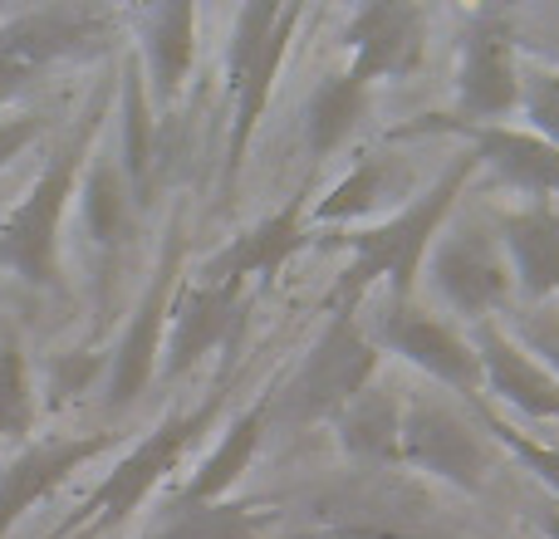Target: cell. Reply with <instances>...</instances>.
Segmentation results:
<instances>
[{"label":"cell","mask_w":559,"mask_h":539,"mask_svg":"<svg viewBox=\"0 0 559 539\" xmlns=\"http://www.w3.org/2000/svg\"><path fill=\"white\" fill-rule=\"evenodd\" d=\"M108 104H114V84H104L88 108L64 128L59 147L49 153L45 172L29 182V192L0 221V275H15L20 285L59 295L64 289V270H59V226H64L69 202L79 196V177H84L94 143L104 133Z\"/></svg>","instance_id":"6da1fadb"},{"label":"cell","mask_w":559,"mask_h":539,"mask_svg":"<svg viewBox=\"0 0 559 539\" xmlns=\"http://www.w3.org/2000/svg\"><path fill=\"white\" fill-rule=\"evenodd\" d=\"M472 172H476V153H462L452 163V172L437 177L432 192L417 196L407 212H397L393 221H383V226H368L364 236H348L354 261L344 265V275H338V285H334V309L354 314V304L368 295V285L383 275L393 279V299L403 304L413 279H417V265H423V255H427V245H432V236L442 231L447 212L456 206V196H462V187Z\"/></svg>","instance_id":"7a4b0ae2"},{"label":"cell","mask_w":559,"mask_h":539,"mask_svg":"<svg viewBox=\"0 0 559 539\" xmlns=\"http://www.w3.org/2000/svg\"><path fill=\"white\" fill-rule=\"evenodd\" d=\"M216 412H222V393H212L202 407H192V412L167 417L157 432H147L138 446H128V452L118 456L114 471L84 495V505H79V511L69 515L49 539H74V535L104 539V535H114L118 525H123L128 515H133L138 505L167 481V471L187 456V446L216 422Z\"/></svg>","instance_id":"3957f363"},{"label":"cell","mask_w":559,"mask_h":539,"mask_svg":"<svg viewBox=\"0 0 559 539\" xmlns=\"http://www.w3.org/2000/svg\"><path fill=\"white\" fill-rule=\"evenodd\" d=\"M299 25V5H275V0H255V5L236 10L231 49H226V84H231V137H226V187H236L251 153L255 123H261L271 88L280 79V64L289 55V39Z\"/></svg>","instance_id":"277c9868"},{"label":"cell","mask_w":559,"mask_h":539,"mask_svg":"<svg viewBox=\"0 0 559 539\" xmlns=\"http://www.w3.org/2000/svg\"><path fill=\"white\" fill-rule=\"evenodd\" d=\"M123 15L108 5H35L0 20V64L39 79L49 64H84L108 55Z\"/></svg>","instance_id":"5b68a950"},{"label":"cell","mask_w":559,"mask_h":539,"mask_svg":"<svg viewBox=\"0 0 559 539\" xmlns=\"http://www.w3.org/2000/svg\"><path fill=\"white\" fill-rule=\"evenodd\" d=\"M177 279H182V236H167V251L153 270V285L143 289L133 319H128L118 348L108 354L104 368V403L108 412H128L138 397L147 393V383L163 368V344H167V319H173V299H177Z\"/></svg>","instance_id":"8992f818"},{"label":"cell","mask_w":559,"mask_h":539,"mask_svg":"<svg viewBox=\"0 0 559 539\" xmlns=\"http://www.w3.org/2000/svg\"><path fill=\"white\" fill-rule=\"evenodd\" d=\"M378 373V348L373 338L358 328L354 314L334 309L329 328L319 334V344L309 348L305 368L289 383V417L295 422H319V417H338L364 387H373Z\"/></svg>","instance_id":"52a82bcc"},{"label":"cell","mask_w":559,"mask_h":539,"mask_svg":"<svg viewBox=\"0 0 559 539\" xmlns=\"http://www.w3.org/2000/svg\"><path fill=\"white\" fill-rule=\"evenodd\" d=\"M397 462L417 466L427 476H442L447 486H462V491H481L486 481V442L456 407H447L432 393H417L403 403V452H397Z\"/></svg>","instance_id":"ba28073f"},{"label":"cell","mask_w":559,"mask_h":539,"mask_svg":"<svg viewBox=\"0 0 559 539\" xmlns=\"http://www.w3.org/2000/svg\"><path fill=\"white\" fill-rule=\"evenodd\" d=\"M123 442L118 432H74V436H45L29 442L0 466V539L15 535V525L35 511L39 501L59 491L74 471H84L88 462H98L104 452Z\"/></svg>","instance_id":"9c48e42d"},{"label":"cell","mask_w":559,"mask_h":539,"mask_svg":"<svg viewBox=\"0 0 559 539\" xmlns=\"http://www.w3.org/2000/svg\"><path fill=\"white\" fill-rule=\"evenodd\" d=\"M348 45V74L358 84H373V79H403L423 64L427 49V10L407 5V0H378V5L354 10L344 29Z\"/></svg>","instance_id":"30bf717a"},{"label":"cell","mask_w":559,"mask_h":539,"mask_svg":"<svg viewBox=\"0 0 559 539\" xmlns=\"http://www.w3.org/2000/svg\"><path fill=\"white\" fill-rule=\"evenodd\" d=\"M432 285L456 314H491L511 299V261L476 226H456L432 251Z\"/></svg>","instance_id":"8fae6325"},{"label":"cell","mask_w":559,"mask_h":539,"mask_svg":"<svg viewBox=\"0 0 559 539\" xmlns=\"http://www.w3.org/2000/svg\"><path fill=\"white\" fill-rule=\"evenodd\" d=\"M246 285H197L187 279L173 299V319H167V344H163V378H182L197 368L212 348L231 344L241 328Z\"/></svg>","instance_id":"7c38bea8"},{"label":"cell","mask_w":559,"mask_h":539,"mask_svg":"<svg viewBox=\"0 0 559 539\" xmlns=\"http://www.w3.org/2000/svg\"><path fill=\"white\" fill-rule=\"evenodd\" d=\"M456 108L466 123H476V118L496 123L511 108H521V69L511 55V35L496 15H481L466 29L462 69H456Z\"/></svg>","instance_id":"4fadbf2b"},{"label":"cell","mask_w":559,"mask_h":539,"mask_svg":"<svg viewBox=\"0 0 559 539\" xmlns=\"http://www.w3.org/2000/svg\"><path fill=\"white\" fill-rule=\"evenodd\" d=\"M378 338H383L388 348H393L397 358H407L413 368H423L427 378H437V383L456 387V393H481L486 378H481V358H476V348L466 344L462 334H452L447 324H437V319L417 314V309H403L393 304L383 314V324H378Z\"/></svg>","instance_id":"5bb4252c"},{"label":"cell","mask_w":559,"mask_h":539,"mask_svg":"<svg viewBox=\"0 0 559 539\" xmlns=\"http://www.w3.org/2000/svg\"><path fill=\"white\" fill-rule=\"evenodd\" d=\"M197 59V5L167 0V5L138 10V69H143L147 98L157 113L177 104Z\"/></svg>","instance_id":"9a60e30c"},{"label":"cell","mask_w":559,"mask_h":539,"mask_svg":"<svg viewBox=\"0 0 559 539\" xmlns=\"http://www.w3.org/2000/svg\"><path fill=\"white\" fill-rule=\"evenodd\" d=\"M305 245V202L280 206L275 216L255 221L251 231H241L226 251H216L212 261L197 270V285H251V279H275L285 270L289 255Z\"/></svg>","instance_id":"2e32d148"},{"label":"cell","mask_w":559,"mask_h":539,"mask_svg":"<svg viewBox=\"0 0 559 539\" xmlns=\"http://www.w3.org/2000/svg\"><path fill=\"white\" fill-rule=\"evenodd\" d=\"M472 348H476V358H481V378L496 397H506L511 407H521V412H531V417H550V422H559V378L540 363V358L521 354L496 324L476 328Z\"/></svg>","instance_id":"e0dca14e"},{"label":"cell","mask_w":559,"mask_h":539,"mask_svg":"<svg viewBox=\"0 0 559 539\" xmlns=\"http://www.w3.org/2000/svg\"><path fill=\"white\" fill-rule=\"evenodd\" d=\"M74 202H79V226H84L88 245L104 261H114L123 251V241L133 236V187H128L118 153H98L94 147L84 177H79Z\"/></svg>","instance_id":"ac0fdd59"},{"label":"cell","mask_w":559,"mask_h":539,"mask_svg":"<svg viewBox=\"0 0 559 539\" xmlns=\"http://www.w3.org/2000/svg\"><path fill=\"white\" fill-rule=\"evenodd\" d=\"M476 143V163L496 167L511 187L535 196H559V147L506 123H452Z\"/></svg>","instance_id":"d6986e66"},{"label":"cell","mask_w":559,"mask_h":539,"mask_svg":"<svg viewBox=\"0 0 559 539\" xmlns=\"http://www.w3.org/2000/svg\"><path fill=\"white\" fill-rule=\"evenodd\" d=\"M501 251H506V261H511L515 279H521V289L531 299L559 295V216L545 202L506 216Z\"/></svg>","instance_id":"ffe728a7"},{"label":"cell","mask_w":559,"mask_h":539,"mask_svg":"<svg viewBox=\"0 0 559 539\" xmlns=\"http://www.w3.org/2000/svg\"><path fill=\"white\" fill-rule=\"evenodd\" d=\"M265 407H271V403H255L251 412H241L231 427H226L222 442H216V452L206 456V462L192 471V481L177 491L173 511H192V505H216V501H226V491H231V486L241 481L246 471H251V456L261 452Z\"/></svg>","instance_id":"44dd1931"},{"label":"cell","mask_w":559,"mask_h":539,"mask_svg":"<svg viewBox=\"0 0 559 539\" xmlns=\"http://www.w3.org/2000/svg\"><path fill=\"white\" fill-rule=\"evenodd\" d=\"M403 403L393 387H364L344 412L334 417L338 422V442H344L348 456L358 462H397L403 452Z\"/></svg>","instance_id":"7402d4cb"},{"label":"cell","mask_w":559,"mask_h":539,"mask_svg":"<svg viewBox=\"0 0 559 539\" xmlns=\"http://www.w3.org/2000/svg\"><path fill=\"white\" fill-rule=\"evenodd\" d=\"M368 108V88L358 84L354 74H329L319 79V88L309 94L305 104V143L314 157H329L334 147H344V137L358 128V118H364Z\"/></svg>","instance_id":"603a6c76"},{"label":"cell","mask_w":559,"mask_h":539,"mask_svg":"<svg viewBox=\"0 0 559 539\" xmlns=\"http://www.w3.org/2000/svg\"><path fill=\"white\" fill-rule=\"evenodd\" d=\"M118 104H123V147H118V163H123V177H128V187H133V196H143L147 182H153L157 128H153V98H147L138 55L123 59V88H118Z\"/></svg>","instance_id":"cb8c5ba5"},{"label":"cell","mask_w":559,"mask_h":539,"mask_svg":"<svg viewBox=\"0 0 559 539\" xmlns=\"http://www.w3.org/2000/svg\"><path fill=\"white\" fill-rule=\"evenodd\" d=\"M39 387L20 338H0V442H29L39 422Z\"/></svg>","instance_id":"d4e9b609"},{"label":"cell","mask_w":559,"mask_h":539,"mask_svg":"<svg viewBox=\"0 0 559 539\" xmlns=\"http://www.w3.org/2000/svg\"><path fill=\"white\" fill-rule=\"evenodd\" d=\"M147 539H265L261 520H255L251 505H192V511H167L163 530Z\"/></svg>","instance_id":"484cf974"},{"label":"cell","mask_w":559,"mask_h":539,"mask_svg":"<svg viewBox=\"0 0 559 539\" xmlns=\"http://www.w3.org/2000/svg\"><path fill=\"white\" fill-rule=\"evenodd\" d=\"M383 196V167L378 163H358L324 202L314 206V221H354V216H368V206Z\"/></svg>","instance_id":"4316f807"},{"label":"cell","mask_w":559,"mask_h":539,"mask_svg":"<svg viewBox=\"0 0 559 539\" xmlns=\"http://www.w3.org/2000/svg\"><path fill=\"white\" fill-rule=\"evenodd\" d=\"M521 108H525V118H531L535 137L559 147V74L531 69V74L521 79Z\"/></svg>","instance_id":"83f0119b"},{"label":"cell","mask_w":559,"mask_h":539,"mask_svg":"<svg viewBox=\"0 0 559 539\" xmlns=\"http://www.w3.org/2000/svg\"><path fill=\"white\" fill-rule=\"evenodd\" d=\"M104 358L98 354H59L55 363H49V378H45V407H64L74 393H84L88 383H94V373H104Z\"/></svg>","instance_id":"f1b7e54d"},{"label":"cell","mask_w":559,"mask_h":539,"mask_svg":"<svg viewBox=\"0 0 559 539\" xmlns=\"http://www.w3.org/2000/svg\"><path fill=\"white\" fill-rule=\"evenodd\" d=\"M55 128V118L39 113V108H29V113H5L0 118V172H5L15 157H25L29 147L39 143V137Z\"/></svg>","instance_id":"f546056e"},{"label":"cell","mask_w":559,"mask_h":539,"mask_svg":"<svg viewBox=\"0 0 559 539\" xmlns=\"http://www.w3.org/2000/svg\"><path fill=\"white\" fill-rule=\"evenodd\" d=\"M496 436H501L506 446H511L515 456H521L525 466H531L535 476H540L545 486L559 495V446H540V442H531V436H521V432H511V427H491Z\"/></svg>","instance_id":"4dcf8cb0"},{"label":"cell","mask_w":559,"mask_h":539,"mask_svg":"<svg viewBox=\"0 0 559 539\" xmlns=\"http://www.w3.org/2000/svg\"><path fill=\"white\" fill-rule=\"evenodd\" d=\"M525 338H531V348L540 354V363L550 368V373L559 378V319L550 314H540V319H531V328H525Z\"/></svg>","instance_id":"1f68e13d"},{"label":"cell","mask_w":559,"mask_h":539,"mask_svg":"<svg viewBox=\"0 0 559 539\" xmlns=\"http://www.w3.org/2000/svg\"><path fill=\"white\" fill-rule=\"evenodd\" d=\"M545 535H550V539H559V511H550V515H545Z\"/></svg>","instance_id":"d6a6232c"}]
</instances>
